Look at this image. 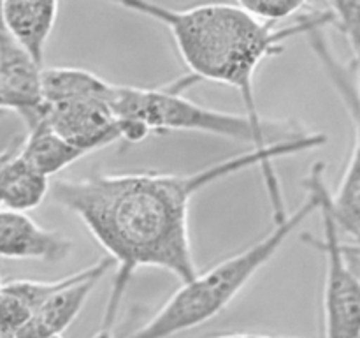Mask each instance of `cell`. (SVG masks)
<instances>
[{"label": "cell", "mask_w": 360, "mask_h": 338, "mask_svg": "<svg viewBox=\"0 0 360 338\" xmlns=\"http://www.w3.org/2000/svg\"><path fill=\"white\" fill-rule=\"evenodd\" d=\"M213 338H301V337H281V334H260V333H229Z\"/></svg>", "instance_id": "17"}, {"label": "cell", "mask_w": 360, "mask_h": 338, "mask_svg": "<svg viewBox=\"0 0 360 338\" xmlns=\"http://www.w3.org/2000/svg\"><path fill=\"white\" fill-rule=\"evenodd\" d=\"M315 211V199L309 196L306 203L283 220L274 222L273 229L252 246L214 264L204 273L197 271L192 280L183 282L148 323L125 338H169L214 319L231 305L253 275L276 256L288 236Z\"/></svg>", "instance_id": "4"}, {"label": "cell", "mask_w": 360, "mask_h": 338, "mask_svg": "<svg viewBox=\"0 0 360 338\" xmlns=\"http://www.w3.org/2000/svg\"><path fill=\"white\" fill-rule=\"evenodd\" d=\"M67 277L56 280H11L0 289V338H14L27 326L39 306L65 284Z\"/></svg>", "instance_id": "11"}, {"label": "cell", "mask_w": 360, "mask_h": 338, "mask_svg": "<svg viewBox=\"0 0 360 338\" xmlns=\"http://www.w3.org/2000/svg\"><path fill=\"white\" fill-rule=\"evenodd\" d=\"M14 338H63L62 334H44V333H27V331H18Z\"/></svg>", "instance_id": "18"}, {"label": "cell", "mask_w": 360, "mask_h": 338, "mask_svg": "<svg viewBox=\"0 0 360 338\" xmlns=\"http://www.w3.org/2000/svg\"><path fill=\"white\" fill-rule=\"evenodd\" d=\"M329 210L341 238L359 243L360 231V168H359V130H355L354 150L347 162L336 192L329 194Z\"/></svg>", "instance_id": "13"}, {"label": "cell", "mask_w": 360, "mask_h": 338, "mask_svg": "<svg viewBox=\"0 0 360 338\" xmlns=\"http://www.w3.org/2000/svg\"><path fill=\"white\" fill-rule=\"evenodd\" d=\"M20 141L13 139L0 154V210L27 213L41 206L51 183L20 157Z\"/></svg>", "instance_id": "9"}, {"label": "cell", "mask_w": 360, "mask_h": 338, "mask_svg": "<svg viewBox=\"0 0 360 338\" xmlns=\"http://www.w3.org/2000/svg\"><path fill=\"white\" fill-rule=\"evenodd\" d=\"M112 84L77 67H49L41 74V101L56 102L81 97H111Z\"/></svg>", "instance_id": "14"}, {"label": "cell", "mask_w": 360, "mask_h": 338, "mask_svg": "<svg viewBox=\"0 0 360 338\" xmlns=\"http://www.w3.org/2000/svg\"><path fill=\"white\" fill-rule=\"evenodd\" d=\"M0 289H2V278H0Z\"/></svg>", "instance_id": "20"}, {"label": "cell", "mask_w": 360, "mask_h": 338, "mask_svg": "<svg viewBox=\"0 0 360 338\" xmlns=\"http://www.w3.org/2000/svg\"><path fill=\"white\" fill-rule=\"evenodd\" d=\"M326 7L330 14V25L347 37L355 62H359V27H360V2H327Z\"/></svg>", "instance_id": "16"}, {"label": "cell", "mask_w": 360, "mask_h": 338, "mask_svg": "<svg viewBox=\"0 0 360 338\" xmlns=\"http://www.w3.org/2000/svg\"><path fill=\"white\" fill-rule=\"evenodd\" d=\"M239 6L255 20L276 27L287 18L301 16L309 4L295 2V0H250V2H239Z\"/></svg>", "instance_id": "15"}, {"label": "cell", "mask_w": 360, "mask_h": 338, "mask_svg": "<svg viewBox=\"0 0 360 338\" xmlns=\"http://www.w3.org/2000/svg\"><path fill=\"white\" fill-rule=\"evenodd\" d=\"M323 162L311 165L304 187L315 199L322 217L323 238H306L322 250L326 259L323 282V338H359L360 331V271L359 243L341 238L329 210V187L323 178Z\"/></svg>", "instance_id": "5"}, {"label": "cell", "mask_w": 360, "mask_h": 338, "mask_svg": "<svg viewBox=\"0 0 360 338\" xmlns=\"http://www.w3.org/2000/svg\"><path fill=\"white\" fill-rule=\"evenodd\" d=\"M120 7L144 14L167 27L179 56L197 81L227 84L239 92L245 115L257 125L267 122L257 108L255 74L262 62L283 51L285 42L319 25H330L326 6H313L295 23L274 27L255 20L238 4H202L172 9L155 2L130 0Z\"/></svg>", "instance_id": "2"}, {"label": "cell", "mask_w": 360, "mask_h": 338, "mask_svg": "<svg viewBox=\"0 0 360 338\" xmlns=\"http://www.w3.org/2000/svg\"><path fill=\"white\" fill-rule=\"evenodd\" d=\"M326 143L323 134L309 132L301 139L280 143L262 151L252 148L190 175L101 173L53 183L49 189L53 199L83 222L116 266L101 331L112 333L123 294L130 278L141 268L165 270L181 284L195 277L188 211L197 192L236 173L260 168L273 220L280 222L290 211L285 206L274 158L315 150Z\"/></svg>", "instance_id": "1"}, {"label": "cell", "mask_w": 360, "mask_h": 338, "mask_svg": "<svg viewBox=\"0 0 360 338\" xmlns=\"http://www.w3.org/2000/svg\"><path fill=\"white\" fill-rule=\"evenodd\" d=\"M58 2H0L7 32L41 67H44L46 46L58 16Z\"/></svg>", "instance_id": "10"}, {"label": "cell", "mask_w": 360, "mask_h": 338, "mask_svg": "<svg viewBox=\"0 0 360 338\" xmlns=\"http://www.w3.org/2000/svg\"><path fill=\"white\" fill-rule=\"evenodd\" d=\"M39 120L83 155L122 139L118 120L104 97L42 102Z\"/></svg>", "instance_id": "6"}, {"label": "cell", "mask_w": 360, "mask_h": 338, "mask_svg": "<svg viewBox=\"0 0 360 338\" xmlns=\"http://www.w3.org/2000/svg\"><path fill=\"white\" fill-rule=\"evenodd\" d=\"M18 154L32 169L46 178L58 175L60 171L84 157L79 150L53 132L42 120L27 127V134L21 137Z\"/></svg>", "instance_id": "12"}, {"label": "cell", "mask_w": 360, "mask_h": 338, "mask_svg": "<svg viewBox=\"0 0 360 338\" xmlns=\"http://www.w3.org/2000/svg\"><path fill=\"white\" fill-rule=\"evenodd\" d=\"M197 83L190 74L164 87L141 88L112 84L109 106L127 143H141L153 132L190 130L231 141L250 143L253 150H267L287 141L308 136V130L292 120H269L257 125L246 115L206 108L183 97V90Z\"/></svg>", "instance_id": "3"}, {"label": "cell", "mask_w": 360, "mask_h": 338, "mask_svg": "<svg viewBox=\"0 0 360 338\" xmlns=\"http://www.w3.org/2000/svg\"><path fill=\"white\" fill-rule=\"evenodd\" d=\"M70 252V238L42 227L27 213L0 210V257L60 263Z\"/></svg>", "instance_id": "7"}, {"label": "cell", "mask_w": 360, "mask_h": 338, "mask_svg": "<svg viewBox=\"0 0 360 338\" xmlns=\"http://www.w3.org/2000/svg\"><path fill=\"white\" fill-rule=\"evenodd\" d=\"M44 67L37 65L27 51L7 32L0 13V83L28 109L25 125L39 122L41 113V74Z\"/></svg>", "instance_id": "8"}, {"label": "cell", "mask_w": 360, "mask_h": 338, "mask_svg": "<svg viewBox=\"0 0 360 338\" xmlns=\"http://www.w3.org/2000/svg\"><path fill=\"white\" fill-rule=\"evenodd\" d=\"M94 338H116L115 333H108V331H97V334H95Z\"/></svg>", "instance_id": "19"}]
</instances>
